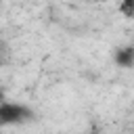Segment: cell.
<instances>
[{
	"instance_id": "obj_1",
	"label": "cell",
	"mask_w": 134,
	"mask_h": 134,
	"mask_svg": "<svg viewBox=\"0 0 134 134\" xmlns=\"http://www.w3.org/2000/svg\"><path fill=\"white\" fill-rule=\"evenodd\" d=\"M36 117V113L21 103H2L0 107V124L2 126H19V124H27Z\"/></svg>"
},
{
	"instance_id": "obj_2",
	"label": "cell",
	"mask_w": 134,
	"mask_h": 134,
	"mask_svg": "<svg viewBox=\"0 0 134 134\" xmlns=\"http://www.w3.org/2000/svg\"><path fill=\"white\" fill-rule=\"evenodd\" d=\"M113 63L121 69H132L134 67V46H119L113 50Z\"/></svg>"
},
{
	"instance_id": "obj_3",
	"label": "cell",
	"mask_w": 134,
	"mask_h": 134,
	"mask_svg": "<svg viewBox=\"0 0 134 134\" xmlns=\"http://www.w3.org/2000/svg\"><path fill=\"white\" fill-rule=\"evenodd\" d=\"M117 10H119V13H124L126 17H134V0L119 2V4H117Z\"/></svg>"
}]
</instances>
